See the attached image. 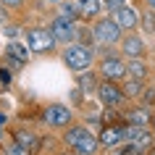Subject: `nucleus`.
Segmentation results:
<instances>
[{
	"label": "nucleus",
	"mask_w": 155,
	"mask_h": 155,
	"mask_svg": "<svg viewBox=\"0 0 155 155\" xmlns=\"http://www.w3.org/2000/svg\"><path fill=\"white\" fill-rule=\"evenodd\" d=\"M66 142L76 150V153L82 155H92L95 153V147H97V139L92 137L87 129H82V126H76V129H68V134H66Z\"/></svg>",
	"instance_id": "f257e3e1"
},
{
	"label": "nucleus",
	"mask_w": 155,
	"mask_h": 155,
	"mask_svg": "<svg viewBox=\"0 0 155 155\" xmlns=\"http://www.w3.org/2000/svg\"><path fill=\"white\" fill-rule=\"evenodd\" d=\"M63 61L68 63V68H74V71H84V68H90V63H92V50L84 48V45H71V48L63 53Z\"/></svg>",
	"instance_id": "f03ea898"
},
{
	"label": "nucleus",
	"mask_w": 155,
	"mask_h": 155,
	"mask_svg": "<svg viewBox=\"0 0 155 155\" xmlns=\"http://www.w3.org/2000/svg\"><path fill=\"white\" fill-rule=\"evenodd\" d=\"M26 45H29L34 53H45V50H53L55 37H53V32H48V29H32V32H26Z\"/></svg>",
	"instance_id": "7ed1b4c3"
},
{
	"label": "nucleus",
	"mask_w": 155,
	"mask_h": 155,
	"mask_svg": "<svg viewBox=\"0 0 155 155\" xmlns=\"http://www.w3.org/2000/svg\"><path fill=\"white\" fill-rule=\"evenodd\" d=\"M95 37H97V42H103V45H110V42H116L121 37V26L116 24V21H110V18H105V21H100V24L95 26Z\"/></svg>",
	"instance_id": "20e7f679"
},
{
	"label": "nucleus",
	"mask_w": 155,
	"mask_h": 155,
	"mask_svg": "<svg viewBox=\"0 0 155 155\" xmlns=\"http://www.w3.org/2000/svg\"><path fill=\"white\" fill-rule=\"evenodd\" d=\"M50 32H53L55 42H71V40H76V29H74V24L68 21V18H63V16L53 21Z\"/></svg>",
	"instance_id": "39448f33"
},
{
	"label": "nucleus",
	"mask_w": 155,
	"mask_h": 155,
	"mask_svg": "<svg viewBox=\"0 0 155 155\" xmlns=\"http://www.w3.org/2000/svg\"><path fill=\"white\" fill-rule=\"evenodd\" d=\"M124 137L131 142V147H134V150H145V147H150V142H153L145 126H134V124L124 131Z\"/></svg>",
	"instance_id": "423d86ee"
},
{
	"label": "nucleus",
	"mask_w": 155,
	"mask_h": 155,
	"mask_svg": "<svg viewBox=\"0 0 155 155\" xmlns=\"http://www.w3.org/2000/svg\"><path fill=\"white\" fill-rule=\"evenodd\" d=\"M97 95H100V100H103L105 105H118V103L124 100V92L118 90L113 82H103L97 87Z\"/></svg>",
	"instance_id": "0eeeda50"
},
{
	"label": "nucleus",
	"mask_w": 155,
	"mask_h": 155,
	"mask_svg": "<svg viewBox=\"0 0 155 155\" xmlns=\"http://www.w3.org/2000/svg\"><path fill=\"white\" fill-rule=\"evenodd\" d=\"M45 121L50 126H66V124L71 121V113H68V108L66 105H50L45 110Z\"/></svg>",
	"instance_id": "6e6552de"
},
{
	"label": "nucleus",
	"mask_w": 155,
	"mask_h": 155,
	"mask_svg": "<svg viewBox=\"0 0 155 155\" xmlns=\"http://www.w3.org/2000/svg\"><path fill=\"white\" fill-rule=\"evenodd\" d=\"M113 21L121 26V29H131V26H137V11L129 8V5H118Z\"/></svg>",
	"instance_id": "1a4fd4ad"
},
{
	"label": "nucleus",
	"mask_w": 155,
	"mask_h": 155,
	"mask_svg": "<svg viewBox=\"0 0 155 155\" xmlns=\"http://www.w3.org/2000/svg\"><path fill=\"white\" fill-rule=\"evenodd\" d=\"M103 74L113 82V79H121L124 74H126V66H124L118 58H105V61H103Z\"/></svg>",
	"instance_id": "9d476101"
},
{
	"label": "nucleus",
	"mask_w": 155,
	"mask_h": 155,
	"mask_svg": "<svg viewBox=\"0 0 155 155\" xmlns=\"http://www.w3.org/2000/svg\"><path fill=\"white\" fill-rule=\"evenodd\" d=\"M121 137H124V131H121V129H113V126H110V129H105L103 134H100V142H103L105 147H116L118 142H121Z\"/></svg>",
	"instance_id": "9b49d317"
},
{
	"label": "nucleus",
	"mask_w": 155,
	"mask_h": 155,
	"mask_svg": "<svg viewBox=\"0 0 155 155\" xmlns=\"http://www.w3.org/2000/svg\"><path fill=\"white\" fill-rule=\"evenodd\" d=\"M5 53H8V58H13L16 63H24L26 58H29V53H26V48H24V45H18V42H11Z\"/></svg>",
	"instance_id": "f8f14e48"
},
{
	"label": "nucleus",
	"mask_w": 155,
	"mask_h": 155,
	"mask_svg": "<svg viewBox=\"0 0 155 155\" xmlns=\"http://www.w3.org/2000/svg\"><path fill=\"white\" fill-rule=\"evenodd\" d=\"M100 0H79V13L82 16H97Z\"/></svg>",
	"instance_id": "ddd939ff"
},
{
	"label": "nucleus",
	"mask_w": 155,
	"mask_h": 155,
	"mask_svg": "<svg viewBox=\"0 0 155 155\" xmlns=\"http://www.w3.org/2000/svg\"><path fill=\"white\" fill-rule=\"evenodd\" d=\"M124 53H126V55H131V58L142 55V42H139L137 37H129V40L124 42Z\"/></svg>",
	"instance_id": "4468645a"
},
{
	"label": "nucleus",
	"mask_w": 155,
	"mask_h": 155,
	"mask_svg": "<svg viewBox=\"0 0 155 155\" xmlns=\"http://www.w3.org/2000/svg\"><path fill=\"white\" fill-rule=\"evenodd\" d=\"M126 74H129L131 79H145V74H147V68H145V63H139V61H131L129 66H126Z\"/></svg>",
	"instance_id": "2eb2a0df"
},
{
	"label": "nucleus",
	"mask_w": 155,
	"mask_h": 155,
	"mask_svg": "<svg viewBox=\"0 0 155 155\" xmlns=\"http://www.w3.org/2000/svg\"><path fill=\"white\" fill-rule=\"evenodd\" d=\"M79 84H82L84 92H92L95 90V76L92 74H84V76H79Z\"/></svg>",
	"instance_id": "dca6fc26"
},
{
	"label": "nucleus",
	"mask_w": 155,
	"mask_h": 155,
	"mask_svg": "<svg viewBox=\"0 0 155 155\" xmlns=\"http://www.w3.org/2000/svg\"><path fill=\"white\" fill-rule=\"evenodd\" d=\"M129 121L134 124V126H145V124H147V116H145V110H134V113L129 116Z\"/></svg>",
	"instance_id": "f3484780"
},
{
	"label": "nucleus",
	"mask_w": 155,
	"mask_h": 155,
	"mask_svg": "<svg viewBox=\"0 0 155 155\" xmlns=\"http://www.w3.org/2000/svg\"><path fill=\"white\" fill-rule=\"evenodd\" d=\"M5 155H29V147H24V145H11L8 150H5Z\"/></svg>",
	"instance_id": "a211bd4d"
},
{
	"label": "nucleus",
	"mask_w": 155,
	"mask_h": 155,
	"mask_svg": "<svg viewBox=\"0 0 155 155\" xmlns=\"http://www.w3.org/2000/svg\"><path fill=\"white\" fill-rule=\"evenodd\" d=\"M139 90H142V82L139 79H129L126 82V95H137Z\"/></svg>",
	"instance_id": "6ab92c4d"
},
{
	"label": "nucleus",
	"mask_w": 155,
	"mask_h": 155,
	"mask_svg": "<svg viewBox=\"0 0 155 155\" xmlns=\"http://www.w3.org/2000/svg\"><path fill=\"white\" fill-rule=\"evenodd\" d=\"M16 142H18V145H24V147H32L34 137H32V134H24V131H18V134H16Z\"/></svg>",
	"instance_id": "aec40b11"
},
{
	"label": "nucleus",
	"mask_w": 155,
	"mask_h": 155,
	"mask_svg": "<svg viewBox=\"0 0 155 155\" xmlns=\"http://www.w3.org/2000/svg\"><path fill=\"white\" fill-rule=\"evenodd\" d=\"M74 13H76V11H74L71 5L66 3V5H63V18H68V21H71V18H74Z\"/></svg>",
	"instance_id": "412c9836"
},
{
	"label": "nucleus",
	"mask_w": 155,
	"mask_h": 155,
	"mask_svg": "<svg viewBox=\"0 0 155 155\" xmlns=\"http://www.w3.org/2000/svg\"><path fill=\"white\" fill-rule=\"evenodd\" d=\"M145 29H155V16H147V21H145Z\"/></svg>",
	"instance_id": "4be33fe9"
},
{
	"label": "nucleus",
	"mask_w": 155,
	"mask_h": 155,
	"mask_svg": "<svg viewBox=\"0 0 155 155\" xmlns=\"http://www.w3.org/2000/svg\"><path fill=\"white\" fill-rule=\"evenodd\" d=\"M108 5H110V8H118V5H124V0H105Z\"/></svg>",
	"instance_id": "5701e85b"
},
{
	"label": "nucleus",
	"mask_w": 155,
	"mask_h": 155,
	"mask_svg": "<svg viewBox=\"0 0 155 155\" xmlns=\"http://www.w3.org/2000/svg\"><path fill=\"white\" fill-rule=\"evenodd\" d=\"M0 3H5V5H21V0H0Z\"/></svg>",
	"instance_id": "b1692460"
},
{
	"label": "nucleus",
	"mask_w": 155,
	"mask_h": 155,
	"mask_svg": "<svg viewBox=\"0 0 155 155\" xmlns=\"http://www.w3.org/2000/svg\"><path fill=\"white\" fill-rule=\"evenodd\" d=\"M0 21H5V11L0 8Z\"/></svg>",
	"instance_id": "393cba45"
},
{
	"label": "nucleus",
	"mask_w": 155,
	"mask_h": 155,
	"mask_svg": "<svg viewBox=\"0 0 155 155\" xmlns=\"http://www.w3.org/2000/svg\"><path fill=\"white\" fill-rule=\"evenodd\" d=\"M3 124H5V116H3V113H0V126H3Z\"/></svg>",
	"instance_id": "a878e982"
},
{
	"label": "nucleus",
	"mask_w": 155,
	"mask_h": 155,
	"mask_svg": "<svg viewBox=\"0 0 155 155\" xmlns=\"http://www.w3.org/2000/svg\"><path fill=\"white\" fill-rule=\"evenodd\" d=\"M147 3H150V5H153V8H155V0H147Z\"/></svg>",
	"instance_id": "bb28decb"
},
{
	"label": "nucleus",
	"mask_w": 155,
	"mask_h": 155,
	"mask_svg": "<svg viewBox=\"0 0 155 155\" xmlns=\"http://www.w3.org/2000/svg\"><path fill=\"white\" fill-rule=\"evenodd\" d=\"M113 155H124V153H113Z\"/></svg>",
	"instance_id": "cd10ccee"
},
{
	"label": "nucleus",
	"mask_w": 155,
	"mask_h": 155,
	"mask_svg": "<svg viewBox=\"0 0 155 155\" xmlns=\"http://www.w3.org/2000/svg\"><path fill=\"white\" fill-rule=\"evenodd\" d=\"M50 3H58V0H50Z\"/></svg>",
	"instance_id": "c85d7f7f"
},
{
	"label": "nucleus",
	"mask_w": 155,
	"mask_h": 155,
	"mask_svg": "<svg viewBox=\"0 0 155 155\" xmlns=\"http://www.w3.org/2000/svg\"><path fill=\"white\" fill-rule=\"evenodd\" d=\"M0 139H3V131H0Z\"/></svg>",
	"instance_id": "c756f323"
},
{
	"label": "nucleus",
	"mask_w": 155,
	"mask_h": 155,
	"mask_svg": "<svg viewBox=\"0 0 155 155\" xmlns=\"http://www.w3.org/2000/svg\"><path fill=\"white\" fill-rule=\"evenodd\" d=\"M150 155H155V150H153V153H150Z\"/></svg>",
	"instance_id": "7c9ffc66"
}]
</instances>
